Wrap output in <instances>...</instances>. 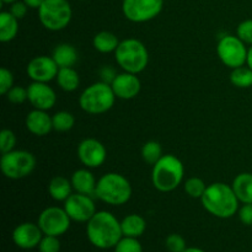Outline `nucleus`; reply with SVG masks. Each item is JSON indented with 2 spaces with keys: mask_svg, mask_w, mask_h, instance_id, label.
<instances>
[{
  "mask_svg": "<svg viewBox=\"0 0 252 252\" xmlns=\"http://www.w3.org/2000/svg\"><path fill=\"white\" fill-rule=\"evenodd\" d=\"M86 235L95 248L101 250L112 249L123 238L121 221L110 212H96L95 216L88 221Z\"/></svg>",
  "mask_w": 252,
  "mask_h": 252,
  "instance_id": "1",
  "label": "nucleus"
},
{
  "mask_svg": "<svg viewBox=\"0 0 252 252\" xmlns=\"http://www.w3.org/2000/svg\"><path fill=\"white\" fill-rule=\"evenodd\" d=\"M201 202L208 213L220 219L231 218L239 211V199L233 187L223 182H214L207 186Z\"/></svg>",
  "mask_w": 252,
  "mask_h": 252,
  "instance_id": "2",
  "label": "nucleus"
},
{
  "mask_svg": "<svg viewBox=\"0 0 252 252\" xmlns=\"http://www.w3.org/2000/svg\"><path fill=\"white\" fill-rule=\"evenodd\" d=\"M185 167L181 160L172 154L162 155L161 159L153 165V186L160 192H171L184 181Z\"/></svg>",
  "mask_w": 252,
  "mask_h": 252,
  "instance_id": "3",
  "label": "nucleus"
},
{
  "mask_svg": "<svg viewBox=\"0 0 252 252\" xmlns=\"http://www.w3.org/2000/svg\"><path fill=\"white\" fill-rule=\"evenodd\" d=\"M95 197L111 206H122L132 197V186L123 175L108 172L98 179Z\"/></svg>",
  "mask_w": 252,
  "mask_h": 252,
  "instance_id": "4",
  "label": "nucleus"
},
{
  "mask_svg": "<svg viewBox=\"0 0 252 252\" xmlns=\"http://www.w3.org/2000/svg\"><path fill=\"white\" fill-rule=\"evenodd\" d=\"M115 58L123 71L139 74L148 66L149 53L143 42L137 38H127L120 42L115 52Z\"/></svg>",
  "mask_w": 252,
  "mask_h": 252,
  "instance_id": "5",
  "label": "nucleus"
},
{
  "mask_svg": "<svg viewBox=\"0 0 252 252\" xmlns=\"http://www.w3.org/2000/svg\"><path fill=\"white\" fill-rule=\"evenodd\" d=\"M116 101V95L110 84L103 81H97L93 85L88 86L81 93L79 97V105L81 110L90 115H101L113 107Z\"/></svg>",
  "mask_w": 252,
  "mask_h": 252,
  "instance_id": "6",
  "label": "nucleus"
},
{
  "mask_svg": "<svg viewBox=\"0 0 252 252\" xmlns=\"http://www.w3.org/2000/svg\"><path fill=\"white\" fill-rule=\"evenodd\" d=\"M71 6L68 0H44L38 9V17L44 29L49 31L64 30L71 21Z\"/></svg>",
  "mask_w": 252,
  "mask_h": 252,
  "instance_id": "7",
  "label": "nucleus"
},
{
  "mask_svg": "<svg viewBox=\"0 0 252 252\" xmlns=\"http://www.w3.org/2000/svg\"><path fill=\"white\" fill-rule=\"evenodd\" d=\"M36 167V158L27 150H11L1 155L0 169L5 177L21 180L32 174Z\"/></svg>",
  "mask_w": 252,
  "mask_h": 252,
  "instance_id": "8",
  "label": "nucleus"
},
{
  "mask_svg": "<svg viewBox=\"0 0 252 252\" xmlns=\"http://www.w3.org/2000/svg\"><path fill=\"white\" fill-rule=\"evenodd\" d=\"M248 49L246 43H244L238 36L228 34L219 39L218 46H217V54L224 65L235 69L246 64Z\"/></svg>",
  "mask_w": 252,
  "mask_h": 252,
  "instance_id": "9",
  "label": "nucleus"
},
{
  "mask_svg": "<svg viewBox=\"0 0 252 252\" xmlns=\"http://www.w3.org/2000/svg\"><path fill=\"white\" fill-rule=\"evenodd\" d=\"M164 0H123L122 11L129 21L147 22L161 12Z\"/></svg>",
  "mask_w": 252,
  "mask_h": 252,
  "instance_id": "10",
  "label": "nucleus"
},
{
  "mask_svg": "<svg viewBox=\"0 0 252 252\" xmlns=\"http://www.w3.org/2000/svg\"><path fill=\"white\" fill-rule=\"evenodd\" d=\"M70 221L71 219L69 218L64 208L48 207L41 212L37 224L44 235L61 236L69 230Z\"/></svg>",
  "mask_w": 252,
  "mask_h": 252,
  "instance_id": "11",
  "label": "nucleus"
},
{
  "mask_svg": "<svg viewBox=\"0 0 252 252\" xmlns=\"http://www.w3.org/2000/svg\"><path fill=\"white\" fill-rule=\"evenodd\" d=\"M64 209L69 218L79 223H88L96 213V206L93 197L83 193H71L64 202Z\"/></svg>",
  "mask_w": 252,
  "mask_h": 252,
  "instance_id": "12",
  "label": "nucleus"
},
{
  "mask_svg": "<svg viewBox=\"0 0 252 252\" xmlns=\"http://www.w3.org/2000/svg\"><path fill=\"white\" fill-rule=\"evenodd\" d=\"M78 158L81 164L88 169L100 167L107 158V150L105 145L97 139L88 138L80 142L78 147Z\"/></svg>",
  "mask_w": 252,
  "mask_h": 252,
  "instance_id": "13",
  "label": "nucleus"
},
{
  "mask_svg": "<svg viewBox=\"0 0 252 252\" xmlns=\"http://www.w3.org/2000/svg\"><path fill=\"white\" fill-rule=\"evenodd\" d=\"M59 66L52 57L39 56L34 57L27 64L26 73L32 81L37 83H49L57 78Z\"/></svg>",
  "mask_w": 252,
  "mask_h": 252,
  "instance_id": "14",
  "label": "nucleus"
},
{
  "mask_svg": "<svg viewBox=\"0 0 252 252\" xmlns=\"http://www.w3.org/2000/svg\"><path fill=\"white\" fill-rule=\"evenodd\" d=\"M44 236L38 224L22 223L12 231V240L17 248L22 250H31L38 248L42 238Z\"/></svg>",
  "mask_w": 252,
  "mask_h": 252,
  "instance_id": "15",
  "label": "nucleus"
},
{
  "mask_svg": "<svg viewBox=\"0 0 252 252\" xmlns=\"http://www.w3.org/2000/svg\"><path fill=\"white\" fill-rule=\"evenodd\" d=\"M29 101L37 110L48 111L56 105L57 95L56 91L47 83H37L32 81L27 88Z\"/></svg>",
  "mask_w": 252,
  "mask_h": 252,
  "instance_id": "16",
  "label": "nucleus"
},
{
  "mask_svg": "<svg viewBox=\"0 0 252 252\" xmlns=\"http://www.w3.org/2000/svg\"><path fill=\"white\" fill-rule=\"evenodd\" d=\"M111 86H112L116 97L122 98V100H132L135 96H138L142 89V84L137 74L127 73V71L118 74Z\"/></svg>",
  "mask_w": 252,
  "mask_h": 252,
  "instance_id": "17",
  "label": "nucleus"
},
{
  "mask_svg": "<svg viewBox=\"0 0 252 252\" xmlns=\"http://www.w3.org/2000/svg\"><path fill=\"white\" fill-rule=\"evenodd\" d=\"M25 123H26L27 130L37 137H44L53 129L52 116H49L47 111L37 110V108L32 110L27 115Z\"/></svg>",
  "mask_w": 252,
  "mask_h": 252,
  "instance_id": "18",
  "label": "nucleus"
},
{
  "mask_svg": "<svg viewBox=\"0 0 252 252\" xmlns=\"http://www.w3.org/2000/svg\"><path fill=\"white\" fill-rule=\"evenodd\" d=\"M71 185H73L74 191L78 193L88 194V196H96V181L95 176L89 169H79L71 175Z\"/></svg>",
  "mask_w": 252,
  "mask_h": 252,
  "instance_id": "19",
  "label": "nucleus"
},
{
  "mask_svg": "<svg viewBox=\"0 0 252 252\" xmlns=\"http://www.w3.org/2000/svg\"><path fill=\"white\" fill-rule=\"evenodd\" d=\"M52 58L54 59L59 68H70L75 65L79 56L75 47L69 43H61L54 48Z\"/></svg>",
  "mask_w": 252,
  "mask_h": 252,
  "instance_id": "20",
  "label": "nucleus"
},
{
  "mask_svg": "<svg viewBox=\"0 0 252 252\" xmlns=\"http://www.w3.org/2000/svg\"><path fill=\"white\" fill-rule=\"evenodd\" d=\"M234 192L238 197L239 202L243 204L252 203V174L251 172H241L234 179L231 184Z\"/></svg>",
  "mask_w": 252,
  "mask_h": 252,
  "instance_id": "21",
  "label": "nucleus"
},
{
  "mask_svg": "<svg viewBox=\"0 0 252 252\" xmlns=\"http://www.w3.org/2000/svg\"><path fill=\"white\" fill-rule=\"evenodd\" d=\"M71 189H74L71 181L64 176H54L49 181V196L57 202H65L71 194Z\"/></svg>",
  "mask_w": 252,
  "mask_h": 252,
  "instance_id": "22",
  "label": "nucleus"
},
{
  "mask_svg": "<svg viewBox=\"0 0 252 252\" xmlns=\"http://www.w3.org/2000/svg\"><path fill=\"white\" fill-rule=\"evenodd\" d=\"M121 228H122L123 236L138 239L144 234L145 229H147V221L138 214H129L122 219Z\"/></svg>",
  "mask_w": 252,
  "mask_h": 252,
  "instance_id": "23",
  "label": "nucleus"
},
{
  "mask_svg": "<svg viewBox=\"0 0 252 252\" xmlns=\"http://www.w3.org/2000/svg\"><path fill=\"white\" fill-rule=\"evenodd\" d=\"M19 32V20L10 11L0 14V41L2 43L12 41Z\"/></svg>",
  "mask_w": 252,
  "mask_h": 252,
  "instance_id": "24",
  "label": "nucleus"
},
{
  "mask_svg": "<svg viewBox=\"0 0 252 252\" xmlns=\"http://www.w3.org/2000/svg\"><path fill=\"white\" fill-rule=\"evenodd\" d=\"M120 39L115 33L110 31H101L95 34L93 39L94 48L100 53H111V52H116L118 44H120Z\"/></svg>",
  "mask_w": 252,
  "mask_h": 252,
  "instance_id": "25",
  "label": "nucleus"
},
{
  "mask_svg": "<svg viewBox=\"0 0 252 252\" xmlns=\"http://www.w3.org/2000/svg\"><path fill=\"white\" fill-rule=\"evenodd\" d=\"M56 80L62 90L66 91V93H71V91H75L79 88L80 76H79L78 71L73 66H70V68H59Z\"/></svg>",
  "mask_w": 252,
  "mask_h": 252,
  "instance_id": "26",
  "label": "nucleus"
},
{
  "mask_svg": "<svg viewBox=\"0 0 252 252\" xmlns=\"http://www.w3.org/2000/svg\"><path fill=\"white\" fill-rule=\"evenodd\" d=\"M230 83L239 89H248L252 86V69L248 65L233 69L230 74Z\"/></svg>",
  "mask_w": 252,
  "mask_h": 252,
  "instance_id": "27",
  "label": "nucleus"
},
{
  "mask_svg": "<svg viewBox=\"0 0 252 252\" xmlns=\"http://www.w3.org/2000/svg\"><path fill=\"white\" fill-rule=\"evenodd\" d=\"M162 148L155 140H149L142 147V158L147 164L154 165L162 157Z\"/></svg>",
  "mask_w": 252,
  "mask_h": 252,
  "instance_id": "28",
  "label": "nucleus"
},
{
  "mask_svg": "<svg viewBox=\"0 0 252 252\" xmlns=\"http://www.w3.org/2000/svg\"><path fill=\"white\" fill-rule=\"evenodd\" d=\"M53 129L57 132H68L75 125V118L68 111H59L52 116Z\"/></svg>",
  "mask_w": 252,
  "mask_h": 252,
  "instance_id": "29",
  "label": "nucleus"
},
{
  "mask_svg": "<svg viewBox=\"0 0 252 252\" xmlns=\"http://www.w3.org/2000/svg\"><path fill=\"white\" fill-rule=\"evenodd\" d=\"M207 189L206 182L199 177H189L186 182H185V191L192 198H202Z\"/></svg>",
  "mask_w": 252,
  "mask_h": 252,
  "instance_id": "30",
  "label": "nucleus"
},
{
  "mask_svg": "<svg viewBox=\"0 0 252 252\" xmlns=\"http://www.w3.org/2000/svg\"><path fill=\"white\" fill-rule=\"evenodd\" d=\"M113 249L115 252H143L142 244L138 241V239L128 236H123Z\"/></svg>",
  "mask_w": 252,
  "mask_h": 252,
  "instance_id": "31",
  "label": "nucleus"
},
{
  "mask_svg": "<svg viewBox=\"0 0 252 252\" xmlns=\"http://www.w3.org/2000/svg\"><path fill=\"white\" fill-rule=\"evenodd\" d=\"M15 145H16L15 133L10 129H2L0 133V150H1L2 154L14 150Z\"/></svg>",
  "mask_w": 252,
  "mask_h": 252,
  "instance_id": "32",
  "label": "nucleus"
},
{
  "mask_svg": "<svg viewBox=\"0 0 252 252\" xmlns=\"http://www.w3.org/2000/svg\"><path fill=\"white\" fill-rule=\"evenodd\" d=\"M165 245L170 252H184L187 249L186 241L180 234H170L165 240Z\"/></svg>",
  "mask_w": 252,
  "mask_h": 252,
  "instance_id": "33",
  "label": "nucleus"
},
{
  "mask_svg": "<svg viewBox=\"0 0 252 252\" xmlns=\"http://www.w3.org/2000/svg\"><path fill=\"white\" fill-rule=\"evenodd\" d=\"M39 252H59L61 251V241L58 236L44 235L38 245Z\"/></svg>",
  "mask_w": 252,
  "mask_h": 252,
  "instance_id": "34",
  "label": "nucleus"
},
{
  "mask_svg": "<svg viewBox=\"0 0 252 252\" xmlns=\"http://www.w3.org/2000/svg\"><path fill=\"white\" fill-rule=\"evenodd\" d=\"M236 36L246 44L252 46V20H245L236 29Z\"/></svg>",
  "mask_w": 252,
  "mask_h": 252,
  "instance_id": "35",
  "label": "nucleus"
},
{
  "mask_svg": "<svg viewBox=\"0 0 252 252\" xmlns=\"http://www.w3.org/2000/svg\"><path fill=\"white\" fill-rule=\"evenodd\" d=\"M5 96L11 103H24L25 101L29 100L27 89L22 86H12Z\"/></svg>",
  "mask_w": 252,
  "mask_h": 252,
  "instance_id": "36",
  "label": "nucleus"
},
{
  "mask_svg": "<svg viewBox=\"0 0 252 252\" xmlns=\"http://www.w3.org/2000/svg\"><path fill=\"white\" fill-rule=\"evenodd\" d=\"M14 86V75L6 68L0 69V94L6 95L7 91Z\"/></svg>",
  "mask_w": 252,
  "mask_h": 252,
  "instance_id": "37",
  "label": "nucleus"
},
{
  "mask_svg": "<svg viewBox=\"0 0 252 252\" xmlns=\"http://www.w3.org/2000/svg\"><path fill=\"white\" fill-rule=\"evenodd\" d=\"M238 214L239 219H240L244 225H252V203L243 204V207L239 208Z\"/></svg>",
  "mask_w": 252,
  "mask_h": 252,
  "instance_id": "38",
  "label": "nucleus"
},
{
  "mask_svg": "<svg viewBox=\"0 0 252 252\" xmlns=\"http://www.w3.org/2000/svg\"><path fill=\"white\" fill-rule=\"evenodd\" d=\"M27 9H29V6L26 5V2L19 1V0H17V1L14 2V4H11L10 12H11V14L14 15L17 20H21L26 16Z\"/></svg>",
  "mask_w": 252,
  "mask_h": 252,
  "instance_id": "39",
  "label": "nucleus"
},
{
  "mask_svg": "<svg viewBox=\"0 0 252 252\" xmlns=\"http://www.w3.org/2000/svg\"><path fill=\"white\" fill-rule=\"evenodd\" d=\"M117 71H116L115 68H112V66L110 65H105L102 69L100 70V76H101V81H103V83L106 84H112L113 80L116 79V76H117Z\"/></svg>",
  "mask_w": 252,
  "mask_h": 252,
  "instance_id": "40",
  "label": "nucleus"
},
{
  "mask_svg": "<svg viewBox=\"0 0 252 252\" xmlns=\"http://www.w3.org/2000/svg\"><path fill=\"white\" fill-rule=\"evenodd\" d=\"M26 2V5L29 7H32V9H39L41 5L43 4L44 0H24Z\"/></svg>",
  "mask_w": 252,
  "mask_h": 252,
  "instance_id": "41",
  "label": "nucleus"
},
{
  "mask_svg": "<svg viewBox=\"0 0 252 252\" xmlns=\"http://www.w3.org/2000/svg\"><path fill=\"white\" fill-rule=\"evenodd\" d=\"M246 65L252 69V46L248 49V59H246Z\"/></svg>",
  "mask_w": 252,
  "mask_h": 252,
  "instance_id": "42",
  "label": "nucleus"
},
{
  "mask_svg": "<svg viewBox=\"0 0 252 252\" xmlns=\"http://www.w3.org/2000/svg\"><path fill=\"white\" fill-rule=\"evenodd\" d=\"M184 252H206V251L202 250V249L199 248H187Z\"/></svg>",
  "mask_w": 252,
  "mask_h": 252,
  "instance_id": "43",
  "label": "nucleus"
},
{
  "mask_svg": "<svg viewBox=\"0 0 252 252\" xmlns=\"http://www.w3.org/2000/svg\"><path fill=\"white\" fill-rule=\"evenodd\" d=\"M15 1H17V0H1L2 4H14Z\"/></svg>",
  "mask_w": 252,
  "mask_h": 252,
  "instance_id": "44",
  "label": "nucleus"
}]
</instances>
